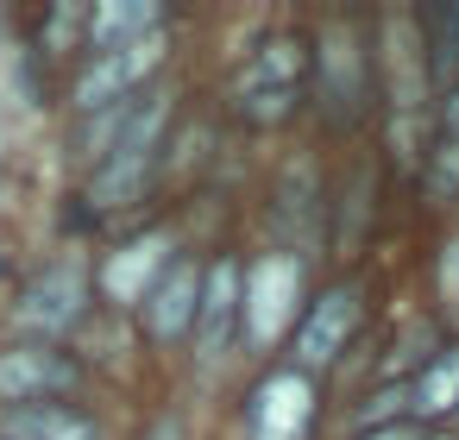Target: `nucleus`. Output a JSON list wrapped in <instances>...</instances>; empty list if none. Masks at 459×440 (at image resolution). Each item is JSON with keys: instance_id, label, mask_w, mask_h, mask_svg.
Returning a JSON list of instances; mask_svg holds the SVG:
<instances>
[{"instance_id": "obj_19", "label": "nucleus", "mask_w": 459, "mask_h": 440, "mask_svg": "<svg viewBox=\"0 0 459 440\" xmlns=\"http://www.w3.org/2000/svg\"><path fill=\"white\" fill-rule=\"evenodd\" d=\"M440 302H446V315L459 321V239H446V252H440Z\"/></svg>"}, {"instance_id": "obj_5", "label": "nucleus", "mask_w": 459, "mask_h": 440, "mask_svg": "<svg viewBox=\"0 0 459 440\" xmlns=\"http://www.w3.org/2000/svg\"><path fill=\"white\" fill-rule=\"evenodd\" d=\"M164 64V32L139 39V45H120V51H101L82 76H76V108L82 114H101V108H120L133 101V89Z\"/></svg>"}, {"instance_id": "obj_4", "label": "nucleus", "mask_w": 459, "mask_h": 440, "mask_svg": "<svg viewBox=\"0 0 459 440\" xmlns=\"http://www.w3.org/2000/svg\"><path fill=\"white\" fill-rule=\"evenodd\" d=\"M359 321H365L359 283L321 289V302H308V315L296 321V371H302V377H308V371H327V365L346 352V340L359 333Z\"/></svg>"}, {"instance_id": "obj_11", "label": "nucleus", "mask_w": 459, "mask_h": 440, "mask_svg": "<svg viewBox=\"0 0 459 440\" xmlns=\"http://www.w3.org/2000/svg\"><path fill=\"white\" fill-rule=\"evenodd\" d=\"M170 233H145V239H126L108 264H101V289L114 296V302H145L152 296V283L170 271Z\"/></svg>"}, {"instance_id": "obj_2", "label": "nucleus", "mask_w": 459, "mask_h": 440, "mask_svg": "<svg viewBox=\"0 0 459 440\" xmlns=\"http://www.w3.org/2000/svg\"><path fill=\"white\" fill-rule=\"evenodd\" d=\"M296 302H302V264L290 252H264L246 277H239V321H246V340L252 346H271L290 333L296 321Z\"/></svg>"}, {"instance_id": "obj_15", "label": "nucleus", "mask_w": 459, "mask_h": 440, "mask_svg": "<svg viewBox=\"0 0 459 440\" xmlns=\"http://www.w3.org/2000/svg\"><path fill=\"white\" fill-rule=\"evenodd\" d=\"M321 76H327V89H333V108L352 114L359 95H365V57L352 51V32H346V26L321 32Z\"/></svg>"}, {"instance_id": "obj_22", "label": "nucleus", "mask_w": 459, "mask_h": 440, "mask_svg": "<svg viewBox=\"0 0 459 440\" xmlns=\"http://www.w3.org/2000/svg\"><path fill=\"white\" fill-rule=\"evenodd\" d=\"M446 133H459V89H453V101H446Z\"/></svg>"}, {"instance_id": "obj_16", "label": "nucleus", "mask_w": 459, "mask_h": 440, "mask_svg": "<svg viewBox=\"0 0 459 440\" xmlns=\"http://www.w3.org/2000/svg\"><path fill=\"white\" fill-rule=\"evenodd\" d=\"M409 409H415L421 421H434V415H453V409H459V346H446V352L415 377Z\"/></svg>"}, {"instance_id": "obj_3", "label": "nucleus", "mask_w": 459, "mask_h": 440, "mask_svg": "<svg viewBox=\"0 0 459 440\" xmlns=\"http://www.w3.org/2000/svg\"><path fill=\"white\" fill-rule=\"evenodd\" d=\"M377 76H384V95L396 114H415L428 101V82H434V64H428V32L415 13H384L377 20Z\"/></svg>"}, {"instance_id": "obj_21", "label": "nucleus", "mask_w": 459, "mask_h": 440, "mask_svg": "<svg viewBox=\"0 0 459 440\" xmlns=\"http://www.w3.org/2000/svg\"><path fill=\"white\" fill-rule=\"evenodd\" d=\"M365 440H421L409 421H390V427H377V434H365Z\"/></svg>"}, {"instance_id": "obj_7", "label": "nucleus", "mask_w": 459, "mask_h": 440, "mask_svg": "<svg viewBox=\"0 0 459 440\" xmlns=\"http://www.w3.org/2000/svg\"><path fill=\"white\" fill-rule=\"evenodd\" d=\"M82 302H89V271H82L76 258H64V264H51V271L20 296V327L39 333V340H57V333H70V327L82 321Z\"/></svg>"}, {"instance_id": "obj_1", "label": "nucleus", "mask_w": 459, "mask_h": 440, "mask_svg": "<svg viewBox=\"0 0 459 440\" xmlns=\"http://www.w3.org/2000/svg\"><path fill=\"white\" fill-rule=\"evenodd\" d=\"M164 120H170V95H145V101L133 108V120H126L120 139H114V151L95 164V183H89L95 208H126V202H139V189L152 183V164H158Z\"/></svg>"}, {"instance_id": "obj_10", "label": "nucleus", "mask_w": 459, "mask_h": 440, "mask_svg": "<svg viewBox=\"0 0 459 440\" xmlns=\"http://www.w3.org/2000/svg\"><path fill=\"white\" fill-rule=\"evenodd\" d=\"M239 327V264L221 258L202 271V308H195V358H221Z\"/></svg>"}, {"instance_id": "obj_20", "label": "nucleus", "mask_w": 459, "mask_h": 440, "mask_svg": "<svg viewBox=\"0 0 459 440\" xmlns=\"http://www.w3.org/2000/svg\"><path fill=\"white\" fill-rule=\"evenodd\" d=\"M409 409V390H377V402L365 409V427L377 434V427H390V415H403Z\"/></svg>"}, {"instance_id": "obj_13", "label": "nucleus", "mask_w": 459, "mask_h": 440, "mask_svg": "<svg viewBox=\"0 0 459 440\" xmlns=\"http://www.w3.org/2000/svg\"><path fill=\"white\" fill-rule=\"evenodd\" d=\"M158 7L152 0H108V7H95L89 13V45H95V57L101 51H120V45H139V39H152L158 32Z\"/></svg>"}, {"instance_id": "obj_17", "label": "nucleus", "mask_w": 459, "mask_h": 440, "mask_svg": "<svg viewBox=\"0 0 459 440\" xmlns=\"http://www.w3.org/2000/svg\"><path fill=\"white\" fill-rule=\"evenodd\" d=\"M421 32H434V64L440 70H459V7H434L428 20H421Z\"/></svg>"}, {"instance_id": "obj_12", "label": "nucleus", "mask_w": 459, "mask_h": 440, "mask_svg": "<svg viewBox=\"0 0 459 440\" xmlns=\"http://www.w3.org/2000/svg\"><path fill=\"white\" fill-rule=\"evenodd\" d=\"M302 70H308L302 39H271V45L246 64V76H239V101H252V95H296Z\"/></svg>"}, {"instance_id": "obj_9", "label": "nucleus", "mask_w": 459, "mask_h": 440, "mask_svg": "<svg viewBox=\"0 0 459 440\" xmlns=\"http://www.w3.org/2000/svg\"><path fill=\"white\" fill-rule=\"evenodd\" d=\"M145 308V327H152V340H183V333H195V308H202V271L189 264V258H170V271L152 283V296L139 302Z\"/></svg>"}, {"instance_id": "obj_6", "label": "nucleus", "mask_w": 459, "mask_h": 440, "mask_svg": "<svg viewBox=\"0 0 459 440\" xmlns=\"http://www.w3.org/2000/svg\"><path fill=\"white\" fill-rule=\"evenodd\" d=\"M308 421H315V384L302 371H271L246 402L252 440H308Z\"/></svg>"}, {"instance_id": "obj_18", "label": "nucleus", "mask_w": 459, "mask_h": 440, "mask_svg": "<svg viewBox=\"0 0 459 440\" xmlns=\"http://www.w3.org/2000/svg\"><path fill=\"white\" fill-rule=\"evenodd\" d=\"M428 183H434V195H459V133H446V139L434 145V158H428Z\"/></svg>"}, {"instance_id": "obj_14", "label": "nucleus", "mask_w": 459, "mask_h": 440, "mask_svg": "<svg viewBox=\"0 0 459 440\" xmlns=\"http://www.w3.org/2000/svg\"><path fill=\"white\" fill-rule=\"evenodd\" d=\"M0 440H101V434H95V421H82L57 402H39V409H7Z\"/></svg>"}, {"instance_id": "obj_8", "label": "nucleus", "mask_w": 459, "mask_h": 440, "mask_svg": "<svg viewBox=\"0 0 459 440\" xmlns=\"http://www.w3.org/2000/svg\"><path fill=\"white\" fill-rule=\"evenodd\" d=\"M64 390H76V365L57 346H13V352H0V402L39 409V402H51Z\"/></svg>"}]
</instances>
